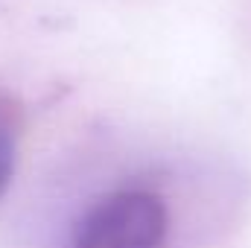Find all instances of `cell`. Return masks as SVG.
<instances>
[{
	"instance_id": "1",
	"label": "cell",
	"mask_w": 251,
	"mask_h": 248,
	"mask_svg": "<svg viewBox=\"0 0 251 248\" xmlns=\"http://www.w3.org/2000/svg\"><path fill=\"white\" fill-rule=\"evenodd\" d=\"M167 228L170 216L158 193L117 190L79 219L70 248H161Z\"/></svg>"
},
{
	"instance_id": "2",
	"label": "cell",
	"mask_w": 251,
	"mask_h": 248,
	"mask_svg": "<svg viewBox=\"0 0 251 248\" xmlns=\"http://www.w3.org/2000/svg\"><path fill=\"white\" fill-rule=\"evenodd\" d=\"M15 161H18V140H15V128L0 117V198L12 184L15 175Z\"/></svg>"
}]
</instances>
